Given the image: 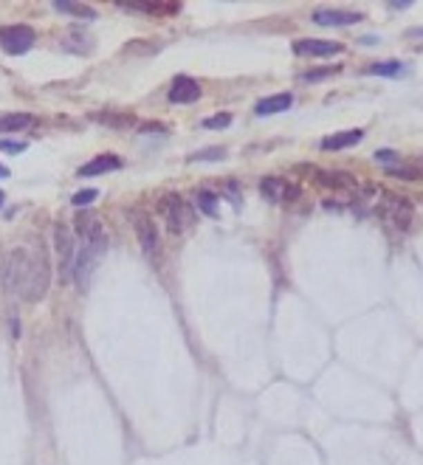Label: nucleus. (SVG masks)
I'll return each instance as SVG.
<instances>
[{
	"label": "nucleus",
	"mask_w": 423,
	"mask_h": 465,
	"mask_svg": "<svg viewBox=\"0 0 423 465\" xmlns=\"http://www.w3.org/2000/svg\"><path fill=\"white\" fill-rule=\"evenodd\" d=\"M339 68H341V65H333V68H316V70H305V74H302V79H305V82H322V79H328V77L339 74Z\"/></svg>",
	"instance_id": "obj_21"
},
{
	"label": "nucleus",
	"mask_w": 423,
	"mask_h": 465,
	"mask_svg": "<svg viewBox=\"0 0 423 465\" xmlns=\"http://www.w3.org/2000/svg\"><path fill=\"white\" fill-rule=\"evenodd\" d=\"M200 99V85L192 77H175L169 88V102L172 104H192Z\"/></svg>",
	"instance_id": "obj_10"
},
{
	"label": "nucleus",
	"mask_w": 423,
	"mask_h": 465,
	"mask_svg": "<svg viewBox=\"0 0 423 465\" xmlns=\"http://www.w3.org/2000/svg\"><path fill=\"white\" fill-rule=\"evenodd\" d=\"M260 192H263L268 200H274V203H285V200L299 198V187L282 181V178H263Z\"/></svg>",
	"instance_id": "obj_8"
},
{
	"label": "nucleus",
	"mask_w": 423,
	"mask_h": 465,
	"mask_svg": "<svg viewBox=\"0 0 423 465\" xmlns=\"http://www.w3.org/2000/svg\"><path fill=\"white\" fill-rule=\"evenodd\" d=\"M48 282H51V263H48V252L46 245H34L31 252V282H28V291H26V302H40L48 291Z\"/></svg>",
	"instance_id": "obj_4"
},
{
	"label": "nucleus",
	"mask_w": 423,
	"mask_h": 465,
	"mask_svg": "<svg viewBox=\"0 0 423 465\" xmlns=\"http://www.w3.org/2000/svg\"><path fill=\"white\" fill-rule=\"evenodd\" d=\"M381 218L395 226V229H409L412 223V206L406 198H398L393 192H386L384 195V203H381Z\"/></svg>",
	"instance_id": "obj_6"
},
{
	"label": "nucleus",
	"mask_w": 423,
	"mask_h": 465,
	"mask_svg": "<svg viewBox=\"0 0 423 465\" xmlns=\"http://www.w3.org/2000/svg\"><path fill=\"white\" fill-rule=\"evenodd\" d=\"M150 130H156V133H167V127H161V124H144V127H141V133H150Z\"/></svg>",
	"instance_id": "obj_27"
},
{
	"label": "nucleus",
	"mask_w": 423,
	"mask_h": 465,
	"mask_svg": "<svg viewBox=\"0 0 423 465\" xmlns=\"http://www.w3.org/2000/svg\"><path fill=\"white\" fill-rule=\"evenodd\" d=\"M367 77H401L404 74V65L398 59H386V62H373L364 68Z\"/></svg>",
	"instance_id": "obj_17"
},
{
	"label": "nucleus",
	"mask_w": 423,
	"mask_h": 465,
	"mask_svg": "<svg viewBox=\"0 0 423 465\" xmlns=\"http://www.w3.org/2000/svg\"><path fill=\"white\" fill-rule=\"evenodd\" d=\"M291 104H294V96H291V93H274V96H265V99L257 102L254 113H257V116H274V113L288 111Z\"/></svg>",
	"instance_id": "obj_13"
},
{
	"label": "nucleus",
	"mask_w": 423,
	"mask_h": 465,
	"mask_svg": "<svg viewBox=\"0 0 423 465\" xmlns=\"http://www.w3.org/2000/svg\"><path fill=\"white\" fill-rule=\"evenodd\" d=\"M3 200H6V195H3V189H0V206H3Z\"/></svg>",
	"instance_id": "obj_30"
},
{
	"label": "nucleus",
	"mask_w": 423,
	"mask_h": 465,
	"mask_svg": "<svg viewBox=\"0 0 423 465\" xmlns=\"http://www.w3.org/2000/svg\"><path fill=\"white\" fill-rule=\"evenodd\" d=\"M93 119H96L99 124L119 127V130H124V127H133V124H135V116H133V113H116V111H111V113H93Z\"/></svg>",
	"instance_id": "obj_18"
},
{
	"label": "nucleus",
	"mask_w": 423,
	"mask_h": 465,
	"mask_svg": "<svg viewBox=\"0 0 423 465\" xmlns=\"http://www.w3.org/2000/svg\"><path fill=\"white\" fill-rule=\"evenodd\" d=\"M26 150H28V144H26V141H6V138H0V153L20 155V153H26Z\"/></svg>",
	"instance_id": "obj_23"
},
{
	"label": "nucleus",
	"mask_w": 423,
	"mask_h": 465,
	"mask_svg": "<svg viewBox=\"0 0 423 465\" xmlns=\"http://www.w3.org/2000/svg\"><path fill=\"white\" fill-rule=\"evenodd\" d=\"M386 172L395 175V178H409V181L417 178V169H409V167H386Z\"/></svg>",
	"instance_id": "obj_25"
},
{
	"label": "nucleus",
	"mask_w": 423,
	"mask_h": 465,
	"mask_svg": "<svg viewBox=\"0 0 423 465\" xmlns=\"http://www.w3.org/2000/svg\"><path fill=\"white\" fill-rule=\"evenodd\" d=\"M406 37H423V26H417V28H409V31H406Z\"/></svg>",
	"instance_id": "obj_28"
},
{
	"label": "nucleus",
	"mask_w": 423,
	"mask_h": 465,
	"mask_svg": "<svg viewBox=\"0 0 423 465\" xmlns=\"http://www.w3.org/2000/svg\"><path fill=\"white\" fill-rule=\"evenodd\" d=\"M341 43H333V40H297L294 43V51L297 54H308V57H330V54H341Z\"/></svg>",
	"instance_id": "obj_11"
},
{
	"label": "nucleus",
	"mask_w": 423,
	"mask_h": 465,
	"mask_svg": "<svg viewBox=\"0 0 423 465\" xmlns=\"http://www.w3.org/2000/svg\"><path fill=\"white\" fill-rule=\"evenodd\" d=\"M34 124L31 113H0V133H20Z\"/></svg>",
	"instance_id": "obj_16"
},
{
	"label": "nucleus",
	"mask_w": 423,
	"mask_h": 465,
	"mask_svg": "<svg viewBox=\"0 0 423 465\" xmlns=\"http://www.w3.org/2000/svg\"><path fill=\"white\" fill-rule=\"evenodd\" d=\"M113 169H122V158L108 153V155H96L91 158L88 164L79 167V175L82 178H93V175H104V172H113Z\"/></svg>",
	"instance_id": "obj_12"
},
{
	"label": "nucleus",
	"mask_w": 423,
	"mask_h": 465,
	"mask_svg": "<svg viewBox=\"0 0 423 465\" xmlns=\"http://www.w3.org/2000/svg\"><path fill=\"white\" fill-rule=\"evenodd\" d=\"M28 282H31V252L12 248L3 263V288L12 296H26Z\"/></svg>",
	"instance_id": "obj_1"
},
{
	"label": "nucleus",
	"mask_w": 423,
	"mask_h": 465,
	"mask_svg": "<svg viewBox=\"0 0 423 465\" xmlns=\"http://www.w3.org/2000/svg\"><path fill=\"white\" fill-rule=\"evenodd\" d=\"M133 229H135V237L141 243V252H144L147 257H156L158 254V229H156L150 214L133 211Z\"/></svg>",
	"instance_id": "obj_7"
},
{
	"label": "nucleus",
	"mask_w": 423,
	"mask_h": 465,
	"mask_svg": "<svg viewBox=\"0 0 423 465\" xmlns=\"http://www.w3.org/2000/svg\"><path fill=\"white\" fill-rule=\"evenodd\" d=\"M232 124V113H220V116H212V119H203V127L206 130H223Z\"/></svg>",
	"instance_id": "obj_24"
},
{
	"label": "nucleus",
	"mask_w": 423,
	"mask_h": 465,
	"mask_svg": "<svg viewBox=\"0 0 423 465\" xmlns=\"http://www.w3.org/2000/svg\"><path fill=\"white\" fill-rule=\"evenodd\" d=\"M359 20H364V15H359V12H344V9H316L313 12V23L316 26H336V28H341V26H352V23H359Z\"/></svg>",
	"instance_id": "obj_9"
},
{
	"label": "nucleus",
	"mask_w": 423,
	"mask_h": 465,
	"mask_svg": "<svg viewBox=\"0 0 423 465\" xmlns=\"http://www.w3.org/2000/svg\"><path fill=\"white\" fill-rule=\"evenodd\" d=\"M34 43H37V34H34L31 26L17 23V26H3V28H0V48H3L6 54H12V57H20V54L31 51Z\"/></svg>",
	"instance_id": "obj_5"
},
{
	"label": "nucleus",
	"mask_w": 423,
	"mask_h": 465,
	"mask_svg": "<svg viewBox=\"0 0 423 465\" xmlns=\"http://www.w3.org/2000/svg\"><path fill=\"white\" fill-rule=\"evenodd\" d=\"M361 138H364V130H344V133L322 138V150H347L352 144H359Z\"/></svg>",
	"instance_id": "obj_14"
},
{
	"label": "nucleus",
	"mask_w": 423,
	"mask_h": 465,
	"mask_svg": "<svg viewBox=\"0 0 423 465\" xmlns=\"http://www.w3.org/2000/svg\"><path fill=\"white\" fill-rule=\"evenodd\" d=\"M96 198H99V192H96V189H79L74 198H70V203H74L77 209H88Z\"/></svg>",
	"instance_id": "obj_22"
},
{
	"label": "nucleus",
	"mask_w": 423,
	"mask_h": 465,
	"mask_svg": "<svg viewBox=\"0 0 423 465\" xmlns=\"http://www.w3.org/2000/svg\"><path fill=\"white\" fill-rule=\"evenodd\" d=\"M158 211H161V218H164V223L172 234H184L195 220L192 206L181 195H164L158 200Z\"/></svg>",
	"instance_id": "obj_3"
},
{
	"label": "nucleus",
	"mask_w": 423,
	"mask_h": 465,
	"mask_svg": "<svg viewBox=\"0 0 423 465\" xmlns=\"http://www.w3.org/2000/svg\"><path fill=\"white\" fill-rule=\"evenodd\" d=\"M218 203H220V198L215 192H209V189L195 192V206L206 214V218H218Z\"/></svg>",
	"instance_id": "obj_19"
},
{
	"label": "nucleus",
	"mask_w": 423,
	"mask_h": 465,
	"mask_svg": "<svg viewBox=\"0 0 423 465\" xmlns=\"http://www.w3.org/2000/svg\"><path fill=\"white\" fill-rule=\"evenodd\" d=\"M393 158H395L393 150H378V153H375V161H381V164H390Z\"/></svg>",
	"instance_id": "obj_26"
},
{
	"label": "nucleus",
	"mask_w": 423,
	"mask_h": 465,
	"mask_svg": "<svg viewBox=\"0 0 423 465\" xmlns=\"http://www.w3.org/2000/svg\"><path fill=\"white\" fill-rule=\"evenodd\" d=\"M54 252H57V271L62 282L74 279V265H77V234L74 226L68 223H54Z\"/></svg>",
	"instance_id": "obj_2"
},
{
	"label": "nucleus",
	"mask_w": 423,
	"mask_h": 465,
	"mask_svg": "<svg viewBox=\"0 0 423 465\" xmlns=\"http://www.w3.org/2000/svg\"><path fill=\"white\" fill-rule=\"evenodd\" d=\"M54 9L59 15H70V17H79V20H96V9L85 6V3H70V0H54Z\"/></svg>",
	"instance_id": "obj_15"
},
{
	"label": "nucleus",
	"mask_w": 423,
	"mask_h": 465,
	"mask_svg": "<svg viewBox=\"0 0 423 465\" xmlns=\"http://www.w3.org/2000/svg\"><path fill=\"white\" fill-rule=\"evenodd\" d=\"M223 158H226L223 147H206V150H198L189 155V161H223Z\"/></svg>",
	"instance_id": "obj_20"
},
{
	"label": "nucleus",
	"mask_w": 423,
	"mask_h": 465,
	"mask_svg": "<svg viewBox=\"0 0 423 465\" xmlns=\"http://www.w3.org/2000/svg\"><path fill=\"white\" fill-rule=\"evenodd\" d=\"M0 178H9V167L6 164H0Z\"/></svg>",
	"instance_id": "obj_29"
}]
</instances>
